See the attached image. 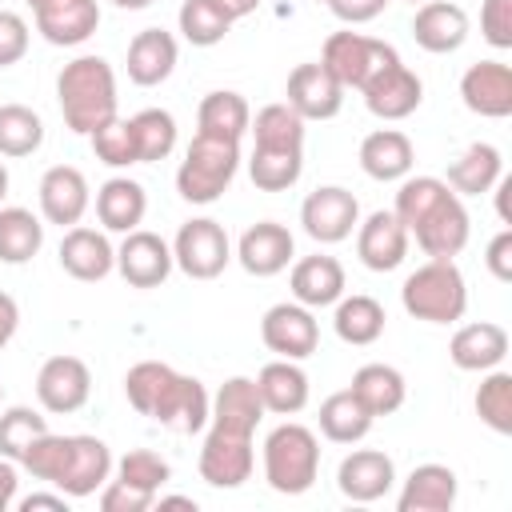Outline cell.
<instances>
[{
	"label": "cell",
	"instance_id": "obj_1",
	"mask_svg": "<svg viewBox=\"0 0 512 512\" xmlns=\"http://www.w3.org/2000/svg\"><path fill=\"white\" fill-rule=\"evenodd\" d=\"M124 396L140 416H148L160 428H172L180 436H192V432L208 428L212 396L204 392V384L196 376H184L164 360L132 364L124 372Z\"/></svg>",
	"mask_w": 512,
	"mask_h": 512
},
{
	"label": "cell",
	"instance_id": "obj_2",
	"mask_svg": "<svg viewBox=\"0 0 512 512\" xmlns=\"http://www.w3.org/2000/svg\"><path fill=\"white\" fill-rule=\"evenodd\" d=\"M112 452L100 436L88 432H72V436H56L52 428L20 456V468L32 472V480H44L52 488H60L68 500H84L96 496L108 476H112Z\"/></svg>",
	"mask_w": 512,
	"mask_h": 512
},
{
	"label": "cell",
	"instance_id": "obj_3",
	"mask_svg": "<svg viewBox=\"0 0 512 512\" xmlns=\"http://www.w3.org/2000/svg\"><path fill=\"white\" fill-rule=\"evenodd\" d=\"M56 100L64 112V124L76 136H92L116 116V72L104 56H76L56 76Z\"/></svg>",
	"mask_w": 512,
	"mask_h": 512
},
{
	"label": "cell",
	"instance_id": "obj_4",
	"mask_svg": "<svg viewBox=\"0 0 512 512\" xmlns=\"http://www.w3.org/2000/svg\"><path fill=\"white\" fill-rule=\"evenodd\" d=\"M400 304L424 324H456L468 312V284L456 260H424L400 284Z\"/></svg>",
	"mask_w": 512,
	"mask_h": 512
},
{
	"label": "cell",
	"instance_id": "obj_5",
	"mask_svg": "<svg viewBox=\"0 0 512 512\" xmlns=\"http://www.w3.org/2000/svg\"><path fill=\"white\" fill-rule=\"evenodd\" d=\"M320 476V440L312 428L284 420L264 436V480L280 496H304Z\"/></svg>",
	"mask_w": 512,
	"mask_h": 512
},
{
	"label": "cell",
	"instance_id": "obj_6",
	"mask_svg": "<svg viewBox=\"0 0 512 512\" xmlns=\"http://www.w3.org/2000/svg\"><path fill=\"white\" fill-rule=\"evenodd\" d=\"M236 168H240V140L196 132L176 168V192L188 204H216L232 188Z\"/></svg>",
	"mask_w": 512,
	"mask_h": 512
},
{
	"label": "cell",
	"instance_id": "obj_7",
	"mask_svg": "<svg viewBox=\"0 0 512 512\" xmlns=\"http://www.w3.org/2000/svg\"><path fill=\"white\" fill-rule=\"evenodd\" d=\"M392 60H400V52L392 48V44H384V40H376V36H364V32H352V28H344V32H332L328 40H324V48H320V64L340 80V88L348 92V88H364L380 68H388Z\"/></svg>",
	"mask_w": 512,
	"mask_h": 512
},
{
	"label": "cell",
	"instance_id": "obj_8",
	"mask_svg": "<svg viewBox=\"0 0 512 512\" xmlns=\"http://www.w3.org/2000/svg\"><path fill=\"white\" fill-rule=\"evenodd\" d=\"M172 260L188 280H216L232 264V240L220 220L196 216L180 224L172 240Z\"/></svg>",
	"mask_w": 512,
	"mask_h": 512
},
{
	"label": "cell",
	"instance_id": "obj_9",
	"mask_svg": "<svg viewBox=\"0 0 512 512\" xmlns=\"http://www.w3.org/2000/svg\"><path fill=\"white\" fill-rule=\"evenodd\" d=\"M300 224L316 244H340L360 224V200L340 184H320L304 196Z\"/></svg>",
	"mask_w": 512,
	"mask_h": 512
},
{
	"label": "cell",
	"instance_id": "obj_10",
	"mask_svg": "<svg viewBox=\"0 0 512 512\" xmlns=\"http://www.w3.org/2000/svg\"><path fill=\"white\" fill-rule=\"evenodd\" d=\"M252 464H256L252 436L208 424V436H204V448H200V460H196L200 480L208 488H240L252 476Z\"/></svg>",
	"mask_w": 512,
	"mask_h": 512
},
{
	"label": "cell",
	"instance_id": "obj_11",
	"mask_svg": "<svg viewBox=\"0 0 512 512\" xmlns=\"http://www.w3.org/2000/svg\"><path fill=\"white\" fill-rule=\"evenodd\" d=\"M260 340H264L268 352H276L284 360H308L320 344V324H316L312 308H304L296 300H280L264 312Z\"/></svg>",
	"mask_w": 512,
	"mask_h": 512
},
{
	"label": "cell",
	"instance_id": "obj_12",
	"mask_svg": "<svg viewBox=\"0 0 512 512\" xmlns=\"http://www.w3.org/2000/svg\"><path fill=\"white\" fill-rule=\"evenodd\" d=\"M92 396V372L80 356H48L36 372V400L52 416L80 412Z\"/></svg>",
	"mask_w": 512,
	"mask_h": 512
},
{
	"label": "cell",
	"instance_id": "obj_13",
	"mask_svg": "<svg viewBox=\"0 0 512 512\" xmlns=\"http://www.w3.org/2000/svg\"><path fill=\"white\" fill-rule=\"evenodd\" d=\"M176 260H172V244L148 228H132L124 232L120 248H116V272L132 284V288H160L172 276Z\"/></svg>",
	"mask_w": 512,
	"mask_h": 512
},
{
	"label": "cell",
	"instance_id": "obj_14",
	"mask_svg": "<svg viewBox=\"0 0 512 512\" xmlns=\"http://www.w3.org/2000/svg\"><path fill=\"white\" fill-rule=\"evenodd\" d=\"M36 32L56 48H76L100 28V0H24Z\"/></svg>",
	"mask_w": 512,
	"mask_h": 512
},
{
	"label": "cell",
	"instance_id": "obj_15",
	"mask_svg": "<svg viewBox=\"0 0 512 512\" xmlns=\"http://www.w3.org/2000/svg\"><path fill=\"white\" fill-rule=\"evenodd\" d=\"M284 104L296 108L304 120H332L344 108V88L320 60H308L288 72Z\"/></svg>",
	"mask_w": 512,
	"mask_h": 512
},
{
	"label": "cell",
	"instance_id": "obj_16",
	"mask_svg": "<svg viewBox=\"0 0 512 512\" xmlns=\"http://www.w3.org/2000/svg\"><path fill=\"white\" fill-rule=\"evenodd\" d=\"M360 92L368 112L380 120H408L424 104V80L404 60H392L388 68H380Z\"/></svg>",
	"mask_w": 512,
	"mask_h": 512
},
{
	"label": "cell",
	"instance_id": "obj_17",
	"mask_svg": "<svg viewBox=\"0 0 512 512\" xmlns=\"http://www.w3.org/2000/svg\"><path fill=\"white\" fill-rule=\"evenodd\" d=\"M40 216L48 224H60V228H72L84 220V212L92 208V188H88V176L72 164H52L44 176H40Z\"/></svg>",
	"mask_w": 512,
	"mask_h": 512
},
{
	"label": "cell",
	"instance_id": "obj_18",
	"mask_svg": "<svg viewBox=\"0 0 512 512\" xmlns=\"http://www.w3.org/2000/svg\"><path fill=\"white\" fill-rule=\"evenodd\" d=\"M392 484H396V464L380 448H352L336 468V488L352 504L384 500L392 492Z\"/></svg>",
	"mask_w": 512,
	"mask_h": 512
},
{
	"label": "cell",
	"instance_id": "obj_19",
	"mask_svg": "<svg viewBox=\"0 0 512 512\" xmlns=\"http://www.w3.org/2000/svg\"><path fill=\"white\" fill-rule=\"evenodd\" d=\"M408 236H416V244H420V252H424L428 260H456V256L464 252L468 236H472V220H468L464 200L452 192V196L440 200Z\"/></svg>",
	"mask_w": 512,
	"mask_h": 512
},
{
	"label": "cell",
	"instance_id": "obj_20",
	"mask_svg": "<svg viewBox=\"0 0 512 512\" xmlns=\"http://www.w3.org/2000/svg\"><path fill=\"white\" fill-rule=\"evenodd\" d=\"M408 228L396 220L392 208H376L356 224V256L368 272H392L408 256Z\"/></svg>",
	"mask_w": 512,
	"mask_h": 512
},
{
	"label": "cell",
	"instance_id": "obj_21",
	"mask_svg": "<svg viewBox=\"0 0 512 512\" xmlns=\"http://www.w3.org/2000/svg\"><path fill=\"white\" fill-rule=\"evenodd\" d=\"M460 100L484 120L512 116V68L504 60H476L460 76Z\"/></svg>",
	"mask_w": 512,
	"mask_h": 512
},
{
	"label": "cell",
	"instance_id": "obj_22",
	"mask_svg": "<svg viewBox=\"0 0 512 512\" xmlns=\"http://www.w3.org/2000/svg\"><path fill=\"white\" fill-rule=\"evenodd\" d=\"M292 256H296V240H292V232H288L284 224H276V220H256V224L244 228V236L236 240V260H240V268H244L248 276H260V280L284 272V268L292 264Z\"/></svg>",
	"mask_w": 512,
	"mask_h": 512
},
{
	"label": "cell",
	"instance_id": "obj_23",
	"mask_svg": "<svg viewBox=\"0 0 512 512\" xmlns=\"http://www.w3.org/2000/svg\"><path fill=\"white\" fill-rule=\"evenodd\" d=\"M60 268L80 280V284H96L116 268V248L108 240L104 228H88V224H72L64 228L60 240Z\"/></svg>",
	"mask_w": 512,
	"mask_h": 512
},
{
	"label": "cell",
	"instance_id": "obj_24",
	"mask_svg": "<svg viewBox=\"0 0 512 512\" xmlns=\"http://www.w3.org/2000/svg\"><path fill=\"white\" fill-rule=\"evenodd\" d=\"M468 32H472V20H468V12H464L460 4H452V0H424V4H416L412 40H416L424 52L448 56V52L464 48Z\"/></svg>",
	"mask_w": 512,
	"mask_h": 512
},
{
	"label": "cell",
	"instance_id": "obj_25",
	"mask_svg": "<svg viewBox=\"0 0 512 512\" xmlns=\"http://www.w3.org/2000/svg\"><path fill=\"white\" fill-rule=\"evenodd\" d=\"M288 288H292V300L304 304V308H332L344 288H348V276H344V264L336 256H300L292 260V272H288Z\"/></svg>",
	"mask_w": 512,
	"mask_h": 512
},
{
	"label": "cell",
	"instance_id": "obj_26",
	"mask_svg": "<svg viewBox=\"0 0 512 512\" xmlns=\"http://www.w3.org/2000/svg\"><path fill=\"white\" fill-rule=\"evenodd\" d=\"M180 60V44L172 32L164 28H140L132 40H128V56H124V68H128V80L140 84V88H156L172 76Z\"/></svg>",
	"mask_w": 512,
	"mask_h": 512
},
{
	"label": "cell",
	"instance_id": "obj_27",
	"mask_svg": "<svg viewBox=\"0 0 512 512\" xmlns=\"http://www.w3.org/2000/svg\"><path fill=\"white\" fill-rule=\"evenodd\" d=\"M508 356V332L496 320H476V324H460L456 336L448 340V360L460 372H488L500 368Z\"/></svg>",
	"mask_w": 512,
	"mask_h": 512
},
{
	"label": "cell",
	"instance_id": "obj_28",
	"mask_svg": "<svg viewBox=\"0 0 512 512\" xmlns=\"http://www.w3.org/2000/svg\"><path fill=\"white\" fill-rule=\"evenodd\" d=\"M456 492H460V480L448 464H416L404 484H400V496H396V508L400 512H448L456 504Z\"/></svg>",
	"mask_w": 512,
	"mask_h": 512
},
{
	"label": "cell",
	"instance_id": "obj_29",
	"mask_svg": "<svg viewBox=\"0 0 512 512\" xmlns=\"http://www.w3.org/2000/svg\"><path fill=\"white\" fill-rule=\"evenodd\" d=\"M412 164H416V148L400 128H376L360 140V168L368 180L396 184L412 176Z\"/></svg>",
	"mask_w": 512,
	"mask_h": 512
},
{
	"label": "cell",
	"instance_id": "obj_30",
	"mask_svg": "<svg viewBox=\"0 0 512 512\" xmlns=\"http://www.w3.org/2000/svg\"><path fill=\"white\" fill-rule=\"evenodd\" d=\"M256 392L264 400V412L296 416V412H304V404L312 396V384H308V372L300 368V360L276 356L272 364H264L256 372Z\"/></svg>",
	"mask_w": 512,
	"mask_h": 512
},
{
	"label": "cell",
	"instance_id": "obj_31",
	"mask_svg": "<svg viewBox=\"0 0 512 512\" xmlns=\"http://www.w3.org/2000/svg\"><path fill=\"white\" fill-rule=\"evenodd\" d=\"M260 420H264V400H260V392H256V380H252V376H228V380L220 384V392L212 396L208 424H212V428H228V432L252 436Z\"/></svg>",
	"mask_w": 512,
	"mask_h": 512
},
{
	"label": "cell",
	"instance_id": "obj_32",
	"mask_svg": "<svg viewBox=\"0 0 512 512\" xmlns=\"http://www.w3.org/2000/svg\"><path fill=\"white\" fill-rule=\"evenodd\" d=\"M144 212H148V192L140 180L132 176H112L96 188V220L104 232H132L144 224Z\"/></svg>",
	"mask_w": 512,
	"mask_h": 512
},
{
	"label": "cell",
	"instance_id": "obj_33",
	"mask_svg": "<svg viewBox=\"0 0 512 512\" xmlns=\"http://www.w3.org/2000/svg\"><path fill=\"white\" fill-rule=\"evenodd\" d=\"M504 176V156L496 144H468L452 164H448V176L444 184L456 192V196H480V192H492V184Z\"/></svg>",
	"mask_w": 512,
	"mask_h": 512
},
{
	"label": "cell",
	"instance_id": "obj_34",
	"mask_svg": "<svg viewBox=\"0 0 512 512\" xmlns=\"http://www.w3.org/2000/svg\"><path fill=\"white\" fill-rule=\"evenodd\" d=\"M332 308H336V312H332V328H336V336H340L344 344L368 348V344H376V340L384 336L388 316H384V304H380L376 296L352 292V296H340Z\"/></svg>",
	"mask_w": 512,
	"mask_h": 512
},
{
	"label": "cell",
	"instance_id": "obj_35",
	"mask_svg": "<svg viewBox=\"0 0 512 512\" xmlns=\"http://www.w3.org/2000/svg\"><path fill=\"white\" fill-rule=\"evenodd\" d=\"M252 124V108L240 92L232 88H216L200 100L196 108V132L204 136H220V140H244Z\"/></svg>",
	"mask_w": 512,
	"mask_h": 512
},
{
	"label": "cell",
	"instance_id": "obj_36",
	"mask_svg": "<svg viewBox=\"0 0 512 512\" xmlns=\"http://www.w3.org/2000/svg\"><path fill=\"white\" fill-rule=\"evenodd\" d=\"M348 388L356 392V400H360L372 416H392V412L404 404V396H408L404 372L392 368V364H380V360H376V364H360Z\"/></svg>",
	"mask_w": 512,
	"mask_h": 512
},
{
	"label": "cell",
	"instance_id": "obj_37",
	"mask_svg": "<svg viewBox=\"0 0 512 512\" xmlns=\"http://www.w3.org/2000/svg\"><path fill=\"white\" fill-rule=\"evenodd\" d=\"M372 420L376 416L356 400L352 388H340L320 404V436L332 444H360L372 432Z\"/></svg>",
	"mask_w": 512,
	"mask_h": 512
},
{
	"label": "cell",
	"instance_id": "obj_38",
	"mask_svg": "<svg viewBox=\"0 0 512 512\" xmlns=\"http://www.w3.org/2000/svg\"><path fill=\"white\" fill-rule=\"evenodd\" d=\"M304 116L296 112V108H288L284 100H276V104H264L256 116H252V124H248V132H252V148H276V152H304Z\"/></svg>",
	"mask_w": 512,
	"mask_h": 512
},
{
	"label": "cell",
	"instance_id": "obj_39",
	"mask_svg": "<svg viewBox=\"0 0 512 512\" xmlns=\"http://www.w3.org/2000/svg\"><path fill=\"white\" fill-rule=\"evenodd\" d=\"M44 248V224L32 208L0 204V264H28Z\"/></svg>",
	"mask_w": 512,
	"mask_h": 512
},
{
	"label": "cell",
	"instance_id": "obj_40",
	"mask_svg": "<svg viewBox=\"0 0 512 512\" xmlns=\"http://www.w3.org/2000/svg\"><path fill=\"white\" fill-rule=\"evenodd\" d=\"M44 144V120L28 104H0V156L20 160L40 152Z\"/></svg>",
	"mask_w": 512,
	"mask_h": 512
},
{
	"label": "cell",
	"instance_id": "obj_41",
	"mask_svg": "<svg viewBox=\"0 0 512 512\" xmlns=\"http://www.w3.org/2000/svg\"><path fill=\"white\" fill-rule=\"evenodd\" d=\"M480 388H476V416L484 428H492L496 436H512V372L504 368H488L480 372Z\"/></svg>",
	"mask_w": 512,
	"mask_h": 512
},
{
	"label": "cell",
	"instance_id": "obj_42",
	"mask_svg": "<svg viewBox=\"0 0 512 512\" xmlns=\"http://www.w3.org/2000/svg\"><path fill=\"white\" fill-rule=\"evenodd\" d=\"M176 24H180V36L192 48H212V44H220L228 36L232 16L216 0H184L180 12H176Z\"/></svg>",
	"mask_w": 512,
	"mask_h": 512
},
{
	"label": "cell",
	"instance_id": "obj_43",
	"mask_svg": "<svg viewBox=\"0 0 512 512\" xmlns=\"http://www.w3.org/2000/svg\"><path fill=\"white\" fill-rule=\"evenodd\" d=\"M132 120V132H136V156L140 164H156V160H168L172 148H176V116L168 108H144Z\"/></svg>",
	"mask_w": 512,
	"mask_h": 512
},
{
	"label": "cell",
	"instance_id": "obj_44",
	"mask_svg": "<svg viewBox=\"0 0 512 512\" xmlns=\"http://www.w3.org/2000/svg\"><path fill=\"white\" fill-rule=\"evenodd\" d=\"M452 196V188L440 180V176H404L400 180V188H396V204H392V212H396V220L412 232L440 200H448Z\"/></svg>",
	"mask_w": 512,
	"mask_h": 512
},
{
	"label": "cell",
	"instance_id": "obj_45",
	"mask_svg": "<svg viewBox=\"0 0 512 512\" xmlns=\"http://www.w3.org/2000/svg\"><path fill=\"white\" fill-rule=\"evenodd\" d=\"M304 172V152H276V148H252L248 176L260 192H288Z\"/></svg>",
	"mask_w": 512,
	"mask_h": 512
},
{
	"label": "cell",
	"instance_id": "obj_46",
	"mask_svg": "<svg viewBox=\"0 0 512 512\" xmlns=\"http://www.w3.org/2000/svg\"><path fill=\"white\" fill-rule=\"evenodd\" d=\"M44 432H48V420H44L36 408H28V404L4 408V412H0V456H8V460L20 464V456H24Z\"/></svg>",
	"mask_w": 512,
	"mask_h": 512
},
{
	"label": "cell",
	"instance_id": "obj_47",
	"mask_svg": "<svg viewBox=\"0 0 512 512\" xmlns=\"http://www.w3.org/2000/svg\"><path fill=\"white\" fill-rule=\"evenodd\" d=\"M112 476L148 492V496H160V488L172 480V464L160 456V452H148V448H132L124 452L116 464H112Z\"/></svg>",
	"mask_w": 512,
	"mask_h": 512
},
{
	"label": "cell",
	"instance_id": "obj_48",
	"mask_svg": "<svg viewBox=\"0 0 512 512\" xmlns=\"http://www.w3.org/2000/svg\"><path fill=\"white\" fill-rule=\"evenodd\" d=\"M88 140H92L96 160L108 164V168H132V164H140V156H136V132H132V120H124V116H112Z\"/></svg>",
	"mask_w": 512,
	"mask_h": 512
},
{
	"label": "cell",
	"instance_id": "obj_49",
	"mask_svg": "<svg viewBox=\"0 0 512 512\" xmlns=\"http://www.w3.org/2000/svg\"><path fill=\"white\" fill-rule=\"evenodd\" d=\"M28 40H32V28L20 12L12 8H0V68H12L24 60L28 52Z\"/></svg>",
	"mask_w": 512,
	"mask_h": 512
},
{
	"label": "cell",
	"instance_id": "obj_50",
	"mask_svg": "<svg viewBox=\"0 0 512 512\" xmlns=\"http://www.w3.org/2000/svg\"><path fill=\"white\" fill-rule=\"evenodd\" d=\"M480 36L492 48H512V0H484L480 4Z\"/></svg>",
	"mask_w": 512,
	"mask_h": 512
},
{
	"label": "cell",
	"instance_id": "obj_51",
	"mask_svg": "<svg viewBox=\"0 0 512 512\" xmlns=\"http://www.w3.org/2000/svg\"><path fill=\"white\" fill-rule=\"evenodd\" d=\"M152 504H156V496H148V492H140V488H132L116 476H108V484L100 488V508L104 512H148Z\"/></svg>",
	"mask_w": 512,
	"mask_h": 512
},
{
	"label": "cell",
	"instance_id": "obj_52",
	"mask_svg": "<svg viewBox=\"0 0 512 512\" xmlns=\"http://www.w3.org/2000/svg\"><path fill=\"white\" fill-rule=\"evenodd\" d=\"M388 4H392V0H324V8H328V12H332L340 24H348V28L376 20V16H380Z\"/></svg>",
	"mask_w": 512,
	"mask_h": 512
},
{
	"label": "cell",
	"instance_id": "obj_53",
	"mask_svg": "<svg viewBox=\"0 0 512 512\" xmlns=\"http://www.w3.org/2000/svg\"><path fill=\"white\" fill-rule=\"evenodd\" d=\"M484 264H488V272H492L500 284L512 280V228H500V232L488 240V248H484Z\"/></svg>",
	"mask_w": 512,
	"mask_h": 512
},
{
	"label": "cell",
	"instance_id": "obj_54",
	"mask_svg": "<svg viewBox=\"0 0 512 512\" xmlns=\"http://www.w3.org/2000/svg\"><path fill=\"white\" fill-rule=\"evenodd\" d=\"M16 488H20V464L0 456V512H8L16 504Z\"/></svg>",
	"mask_w": 512,
	"mask_h": 512
},
{
	"label": "cell",
	"instance_id": "obj_55",
	"mask_svg": "<svg viewBox=\"0 0 512 512\" xmlns=\"http://www.w3.org/2000/svg\"><path fill=\"white\" fill-rule=\"evenodd\" d=\"M20 512H36V508H48V512H68V496L56 488V492H32L24 500H16Z\"/></svg>",
	"mask_w": 512,
	"mask_h": 512
},
{
	"label": "cell",
	"instance_id": "obj_56",
	"mask_svg": "<svg viewBox=\"0 0 512 512\" xmlns=\"http://www.w3.org/2000/svg\"><path fill=\"white\" fill-rule=\"evenodd\" d=\"M16 328H20V304L8 292H0V352L8 348V340L16 336Z\"/></svg>",
	"mask_w": 512,
	"mask_h": 512
},
{
	"label": "cell",
	"instance_id": "obj_57",
	"mask_svg": "<svg viewBox=\"0 0 512 512\" xmlns=\"http://www.w3.org/2000/svg\"><path fill=\"white\" fill-rule=\"evenodd\" d=\"M492 196H496V216L504 228H512V176H500L492 184Z\"/></svg>",
	"mask_w": 512,
	"mask_h": 512
},
{
	"label": "cell",
	"instance_id": "obj_58",
	"mask_svg": "<svg viewBox=\"0 0 512 512\" xmlns=\"http://www.w3.org/2000/svg\"><path fill=\"white\" fill-rule=\"evenodd\" d=\"M216 4L232 16V24H236V20H244V16H252V12L260 8V0H216Z\"/></svg>",
	"mask_w": 512,
	"mask_h": 512
},
{
	"label": "cell",
	"instance_id": "obj_59",
	"mask_svg": "<svg viewBox=\"0 0 512 512\" xmlns=\"http://www.w3.org/2000/svg\"><path fill=\"white\" fill-rule=\"evenodd\" d=\"M156 504L160 508H192L196 512V500L192 496H156Z\"/></svg>",
	"mask_w": 512,
	"mask_h": 512
},
{
	"label": "cell",
	"instance_id": "obj_60",
	"mask_svg": "<svg viewBox=\"0 0 512 512\" xmlns=\"http://www.w3.org/2000/svg\"><path fill=\"white\" fill-rule=\"evenodd\" d=\"M116 8H124V12H140V8H148V4H156V0H112Z\"/></svg>",
	"mask_w": 512,
	"mask_h": 512
},
{
	"label": "cell",
	"instance_id": "obj_61",
	"mask_svg": "<svg viewBox=\"0 0 512 512\" xmlns=\"http://www.w3.org/2000/svg\"><path fill=\"white\" fill-rule=\"evenodd\" d=\"M8 184H12V180H8V168H4V160H0V204H4V196H8Z\"/></svg>",
	"mask_w": 512,
	"mask_h": 512
},
{
	"label": "cell",
	"instance_id": "obj_62",
	"mask_svg": "<svg viewBox=\"0 0 512 512\" xmlns=\"http://www.w3.org/2000/svg\"><path fill=\"white\" fill-rule=\"evenodd\" d=\"M0 404H4V384H0Z\"/></svg>",
	"mask_w": 512,
	"mask_h": 512
},
{
	"label": "cell",
	"instance_id": "obj_63",
	"mask_svg": "<svg viewBox=\"0 0 512 512\" xmlns=\"http://www.w3.org/2000/svg\"><path fill=\"white\" fill-rule=\"evenodd\" d=\"M404 4H424V0H404Z\"/></svg>",
	"mask_w": 512,
	"mask_h": 512
}]
</instances>
